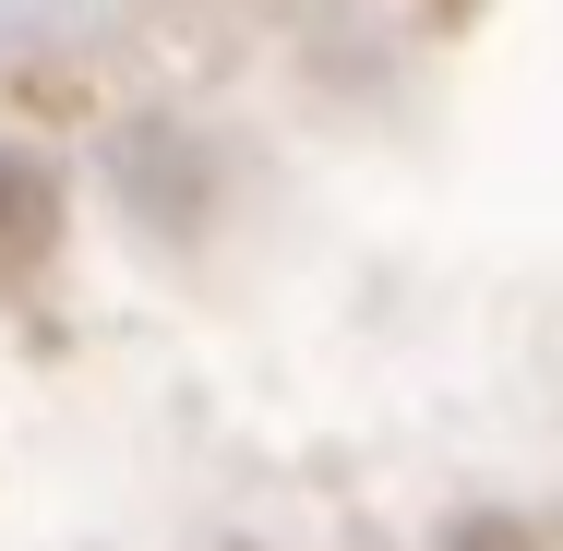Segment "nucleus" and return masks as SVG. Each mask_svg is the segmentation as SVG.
I'll use <instances>...</instances> for the list:
<instances>
[{
    "mask_svg": "<svg viewBox=\"0 0 563 551\" xmlns=\"http://www.w3.org/2000/svg\"><path fill=\"white\" fill-rule=\"evenodd\" d=\"M48 252H60V180L36 156H0V288L36 276Z\"/></svg>",
    "mask_w": 563,
    "mask_h": 551,
    "instance_id": "1",
    "label": "nucleus"
}]
</instances>
